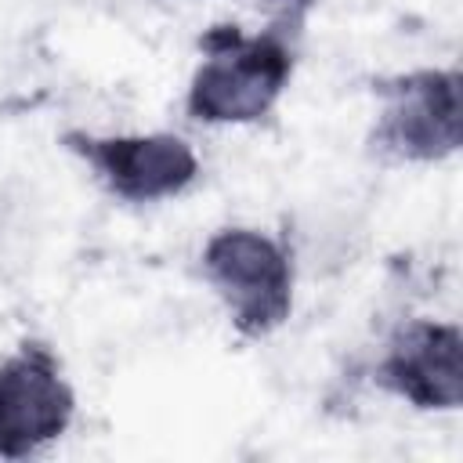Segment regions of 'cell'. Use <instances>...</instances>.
I'll list each match as a JSON object with an SVG mask.
<instances>
[{"mask_svg":"<svg viewBox=\"0 0 463 463\" xmlns=\"http://www.w3.org/2000/svg\"><path fill=\"white\" fill-rule=\"evenodd\" d=\"M203 61L192 76L184 109L199 123H253L271 112L293 76L289 25L246 36L239 25H213L199 40Z\"/></svg>","mask_w":463,"mask_h":463,"instance_id":"6da1fadb","label":"cell"},{"mask_svg":"<svg viewBox=\"0 0 463 463\" xmlns=\"http://www.w3.org/2000/svg\"><path fill=\"white\" fill-rule=\"evenodd\" d=\"M459 69H416L380 80L373 148L402 163H438L459 148Z\"/></svg>","mask_w":463,"mask_h":463,"instance_id":"3957f363","label":"cell"},{"mask_svg":"<svg viewBox=\"0 0 463 463\" xmlns=\"http://www.w3.org/2000/svg\"><path fill=\"white\" fill-rule=\"evenodd\" d=\"M376 383L412 409L452 412L463 402V333L456 322L412 318L391 333Z\"/></svg>","mask_w":463,"mask_h":463,"instance_id":"8992f818","label":"cell"},{"mask_svg":"<svg viewBox=\"0 0 463 463\" xmlns=\"http://www.w3.org/2000/svg\"><path fill=\"white\" fill-rule=\"evenodd\" d=\"M76 412V394L58 354L25 340L0 365V459H25L58 441Z\"/></svg>","mask_w":463,"mask_h":463,"instance_id":"277c9868","label":"cell"},{"mask_svg":"<svg viewBox=\"0 0 463 463\" xmlns=\"http://www.w3.org/2000/svg\"><path fill=\"white\" fill-rule=\"evenodd\" d=\"M257 4L271 7V11L279 14V25H297V22H300V14H304L315 0H257Z\"/></svg>","mask_w":463,"mask_h":463,"instance_id":"52a82bcc","label":"cell"},{"mask_svg":"<svg viewBox=\"0 0 463 463\" xmlns=\"http://www.w3.org/2000/svg\"><path fill=\"white\" fill-rule=\"evenodd\" d=\"M65 148L76 152L101 184L127 203H159L181 195L199 177L195 148L177 134H112L94 137L69 130Z\"/></svg>","mask_w":463,"mask_h":463,"instance_id":"5b68a950","label":"cell"},{"mask_svg":"<svg viewBox=\"0 0 463 463\" xmlns=\"http://www.w3.org/2000/svg\"><path fill=\"white\" fill-rule=\"evenodd\" d=\"M203 275L242 336L275 333L293 311V260L257 228H221L203 246Z\"/></svg>","mask_w":463,"mask_h":463,"instance_id":"7a4b0ae2","label":"cell"}]
</instances>
